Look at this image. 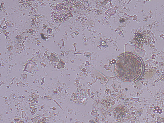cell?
Here are the masks:
<instances>
[{
	"instance_id": "obj_1",
	"label": "cell",
	"mask_w": 164,
	"mask_h": 123,
	"mask_svg": "<svg viewBox=\"0 0 164 123\" xmlns=\"http://www.w3.org/2000/svg\"><path fill=\"white\" fill-rule=\"evenodd\" d=\"M143 64L139 57L134 54L124 53L119 57L114 66V72L120 80L125 82L137 80L141 75Z\"/></svg>"
},
{
	"instance_id": "obj_2",
	"label": "cell",
	"mask_w": 164,
	"mask_h": 123,
	"mask_svg": "<svg viewBox=\"0 0 164 123\" xmlns=\"http://www.w3.org/2000/svg\"><path fill=\"white\" fill-rule=\"evenodd\" d=\"M145 39V36L143 34L137 33L134 38V43L137 46H139L141 44H142V43H144Z\"/></svg>"
},
{
	"instance_id": "obj_3",
	"label": "cell",
	"mask_w": 164,
	"mask_h": 123,
	"mask_svg": "<svg viewBox=\"0 0 164 123\" xmlns=\"http://www.w3.org/2000/svg\"><path fill=\"white\" fill-rule=\"evenodd\" d=\"M49 60L51 61L55 62H58L59 61L58 57L53 53L51 54L49 57Z\"/></svg>"
}]
</instances>
